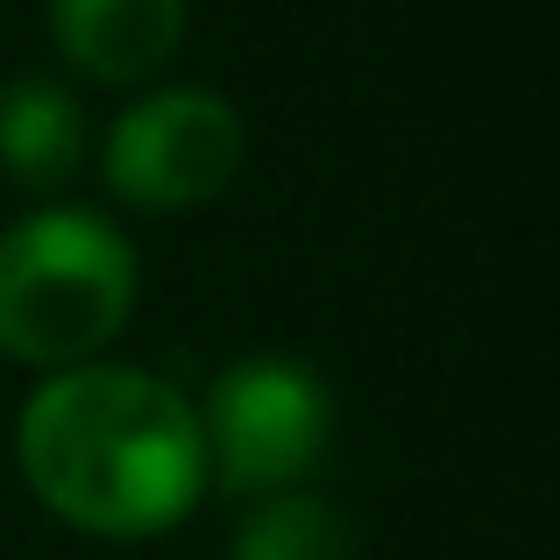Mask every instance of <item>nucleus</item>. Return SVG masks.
Returning <instances> with one entry per match:
<instances>
[{
  "instance_id": "obj_1",
  "label": "nucleus",
  "mask_w": 560,
  "mask_h": 560,
  "mask_svg": "<svg viewBox=\"0 0 560 560\" xmlns=\"http://www.w3.org/2000/svg\"><path fill=\"white\" fill-rule=\"evenodd\" d=\"M14 462L57 525L114 547L185 525L213 490L191 397L121 362L43 376L14 419Z\"/></svg>"
},
{
  "instance_id": "obj_2",
  "label": "nucleus",
  "mask_w": 560,
  "mask_h": 560,
  "mask_svg": "<svg viewBox=\"0 0 560 560\" xmlns=\"http://www.w3.org/2000/svg\"><path fill=\"white\" fill-rule=\"evenodd\" d=\"M136 248L93 206H36L0 234V355L22 370H79L121 341L136 313Z\"/></svg>"
},
{
  "instance_id": "obj_3",
  "label": "nucleus",
  "mask_w": 560,
  "mask_h": 560,
  "mask_svg": "<svg viewBox=\"0 0 560 560\" xmlns=\"http://www.w3.org/2000/svg\"><path fill=\"white\" fill-rule=\"evenodd\" d=\"M191 411H199V440H206V476L228 497L305 490L334 447L327 376L313 362L284 355V348H256V355L228 362Z\"/></svg>"
},
{
  "instance_id": "obj_4",
  "label": "nucleus",
  "mask_w": 560,
  "mask_h": 560,
  "mask_svg": "<svg viewBox=\"0 0 560 560\" xmlns=\"http://www.w3.org/2000/svg\"><path fill=\"white\" fill-rule=\"evenodd\" d=\"M242 114L206 85L142 93L100 142V178L136 213H191L242 171Z\"/></svg>"
},
{
  "instance_id": "obj_5",
  "label": "nucleus",
  "mask_w": 560,
  "mask_h": 560,
  "mask_svg": "<svg viewBox=\"0 0 560 560\" xmlns=\"http://www.w3.org/2000/svg\"><path fill=\"white\" fill-rule=\"evenodd\" d=\"M50 43L79 79L142 85L178 57L185 0H50Z\"/></svg>"
},
{
  "instance_id": "obj_6",
  "label": "nucleus",
  "mask_w": 560,
  "mask_h": 560,
  "mask_svg": "<svg viewBox=\"0 0 560 560\" xmlns=\"http://www.w3.org/2000/svg\"><path fill=\"white\" fill-rule=\"evenodd\" d=\"M0 171L22 191H65L85 171V107L50 71L0 85Z\"/></svg>"
},
{
  "instance_id": "obj_7",
  "label": "nucleus",
  "mask_w": 560,
  "mask_h": 560,
  "mask_svg": "<svg viewBox=\"0 0 560 560\" xmlns=\"http://www.w3.org/2000/svg\"><path fill=\"white\" fill-rule=\"evenodd\" d=\"M355 525L341 504L313 490H277V497H248L242 525L228 539V560H355Z\"/></svg>"
}]
</instances>
